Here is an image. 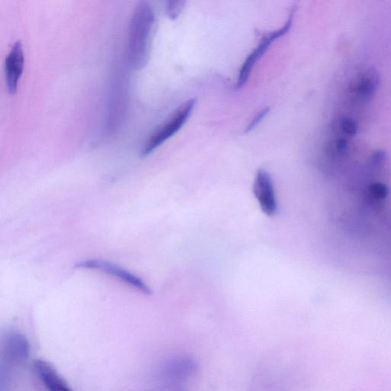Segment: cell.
<instances>
[{
	"label": "cell",
	"instance_id": "cell-1",
	"mask_svg": "<svg viewBox=\"0 0 391 391\" xmlns=\"http://www.w3.org/2000/svg\"><path fill=\"white\" fill-rule=\"evenodd\" d=\"M154 22L151 6L139 3L132 16L128 35V57L134 69L143 68L148 61Z\"/></svg>",
	"mask_w": 391,
	"mask_h": 391
},
{
	"label": "cell",
	"instance_id": "cell-2",
	"mask_svg": "<svg viewBox=\"0 0 391 391\" xmlns=\"http://www.w3.org/2000/svg\"><path fill=\"white\" fill-rule=\"evenodd\" d=\"M195 105L196 100L193 99L187 100L178 108L165 122L159 125L146 141L141 151L142 157L150 155L161 144L179 132L190 116Z\"/></svg>",
	"mask_w": 391,
	"mask_h": 391
},
{
	"label": "cell",
	"instance_id": "cell-3",
	"mask_svg": "<svg viewBox=\"0 0 391 391\" xmlns=\"http://www.w3.org/2000/svg\"><path fill=\"white\" fill-rule=\"evenodd\" d=\"M75 267L78 268L102 271L123 281L128 285L132 286L134 288H136L137 290L144 293V294L147 295L151 294V288L139 277L130 272L128 270H125V268L118 266L106 260L97 259V258L84 260L76 264Z\"/></svg>",
	"mask_w": 391,
	"mask_h": 391
},
{
	"label": "cell",
	"instance_id": "cell-4",
	"mask_svg": "<svg viewBox=\"0 0 391 391\" xmlns=\"http://www.w3.org/2000/svg\"><path fill=\"white\" fill-rule=\"evenodd\" d=\"M253 193L264 214L273 217L278 213V201L271 175L265 169H259L255 175Z\"/></svg>",
	"mask_w": 391,
	"mask_h": 391
},
{
	"label": "cell",
	"instance_id": "cell-5",
	"mask_svg": "<svg viewBox=\"0 0 391 391\" xmlns=\"http://www.w3.org/2000/svg\"><path fill=\"white\" fill-rule=\"evenodd\" d=\"M293 13H291L288 20L286 22L285 24L281 29L270 32V33H268V34L263 36L262 40L258 44V46L247 57L246 61H244L242 66L241 67L240 71H239V77H238V87H242V86L245 85L248 79H249V76H250L254 65L256 64L257 61L264 55V53L268 50V48H269L271 44L274 40L281 37V36H284L285 33L288 32L290 26H291L292 20H293Z\"/></svg>",
	"mask_w": 391,
	"mask_h": 391
},
{
	"label": "cell",
	"instance_id": "cell-6",
	"mask_svg": "<svg viewBox=\"0 0 391 391\" xmlns=\"http://www.w3.org/2000/svg\"><path fill=\"white\" fill-rule=\"evenodd\" d=\"M24 53L21 41L13 44L4 63L6 84L10 94H15L24 70Z\"/></svg>",
	"mask_w": 391,
	"mask_h": 391
},
{
	"label": "cell",
	"instance_id": "cell-7",
	"mask_svg": "<svg viewBox=\"0 0 391 391\" xmlns=\"http://www.w3.org/2000/svg\"><path fill=\"white\" fill-rule=\"evenodd\" d=\"M4 353L10 363L20 364L26 362L29 357L30 345L27 338L20 332H8L4 338Z\"/></svg>",
	"mask_w": 391,
	"mask_h": 391
},
{
	"label": "cell",
	"instance_id": "cell-8",
	"mask_svg": "<svg viewBox=\"0 0 391 391\" xmlns=\"http://www.w3.org/2000/svg\"><path fill=\"white\" fill-rule=\"evenodd\" d=\"M33 367L36 375L48 391H73L47 361L36 360Z\"/></svg>",
	"mask_w": 391,
	"mask_h": 391
},
{
	"label": "cell",
	"instance_id": "cell-9",
	"mask_svg": "<svg viewBox=\"0 0 391 391\" xmlns=\"http://www.w3.org/2000/svg\"><path fill=\"white\" fill-rule=\"evenodd\" d=\"M194 367L195 365L190 360H173L164 367L163 373L166 377V380L173 381L183 377H187L193 371Z\"/></svg>",
	"mask_w": 391,
	"mask_h": 391
},
{
	"label": "cell",
	"instance_id": "cell-10",
	"mask_svg": "<svg viewBox=\"0 0 391 391\" xmlns=\"http://www.w3.org/2000/svg\"><path fill=\"white\" fill-rule=\"evenodd\" d=\"M378 81L375 77L364 76L360 79L357 86V93L364 98H369L377 90Z\"/></svg>",
	"mask_w": 391,
	"mask_h": 391
},
{
	"label": "cell",
	"instance_id": "cell-11",
	"mask_svg": "<svg viewBox=\"0 0 391 391\" xmlns=\"http://www.w3.org/2000/svg\"><path fill=\"white\" fill-rule=\"evenodd\" d=\"M370 197L375 200H383L387 197L389 194V189L387 186L382 183H374L370 186Z\"/></svg>",
	"mask_w": 391,
	"mask_h": 391
},
{
	"label": "cell",
	"instance_id": "cell-12",
	"mask_svg": "<svg viewBox=\"0 0 391 391\" xmlns=\"http://www.w3.org/2000/svg\"><path fill=\"white\" fill-rule=\"evenodd\" d=\"M341 129L345 135L354 136L357 133L358 125L355 121L351 119H343L341 122Z\"/></svg>",
	"mask_w": 391,
	"mask_h": 391
},
{
	"label": "cell",
	"instance_id": "cell-13",
	"mask_svg": "<svg viewBox=\"0 0 391 391\" xmlns=\"http://www.w3.org/2000/svg\"><path fill=\"white\" fill-rule=\"evenodd\" d=\"M185 2H168L167 5V13L169 17L174 20L180 14L184 7Z\"/></svg>",
	"mask_w": 391,
	"mask_h": 391
},
{
	"label": "cell",
	"instance_id": "cell-14",
	"mask_svg": "<svg viewBox=\"0 0 391 391\" xmlns=\"http://www.w3.org/2000/svg\"><path fill=\"white\" fill-rule=\"evenodd\" d=\"M268 112V109H263L262 112H259V113H258V115L255 116V119H254L253 120L250 122L249 126H248L247 128H246V132H249V131H251V130L253 129L255 127H256V125H258V124L259 123V122H261V121H262L264 118H265V116H266Z\"/></svg>",
	"mask_w": 391,
	"mask_h": 391
},
{
	"label": "cell",
	"instance_id": "cell-15",
	"mask_svg": "<svg viewBox=\"0 0 391 391\" xmlns=\"http://www.w3.org/2000/svg\"><path fill=\"white\" fill-rule=\"evenodd\" d=\"M335 148L339 153H345L348 148V141L345 138H340L335 141Z\"/></svg>",
	"mask_w": 391,
	"mask_h": 391
},
{
	"label": "cell",
	"instance_id": "cell-16",
	"mask_svg": "<svg viewBox=\"0 0 391 391\" xmlns=\"http://www.w3.org/2000/svg\"><path fill=\"white\" fill-rule=\"evenodd\" d=\"M385 157H386L385 153L382 151H378L373 154V160L375 164H380L384 160Z\"/></svg>",
	"mask_w": 391,
	"mask_h": 391
}]
</instances>
